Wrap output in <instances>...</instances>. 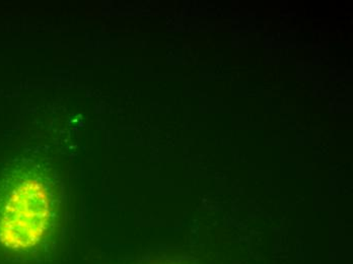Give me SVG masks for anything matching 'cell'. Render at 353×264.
<instances>
[{
	"mask_svg": "<svg viewBox=\"0 0 353 264\" xmlns=\"http://www.w3.org/2000/svg\"><path fill=\"white\" fill-rule=\"evenodd\" d=\"M51 221L48 188L38 178L21 176L0 199V246L17 253L33 250L46 239Z\"/></svg>",
	"mask_w": 353,
	"mask_h": 264,
	"instance_id": "6da1fadb",
	"label": "cell"
}]
</instances>
